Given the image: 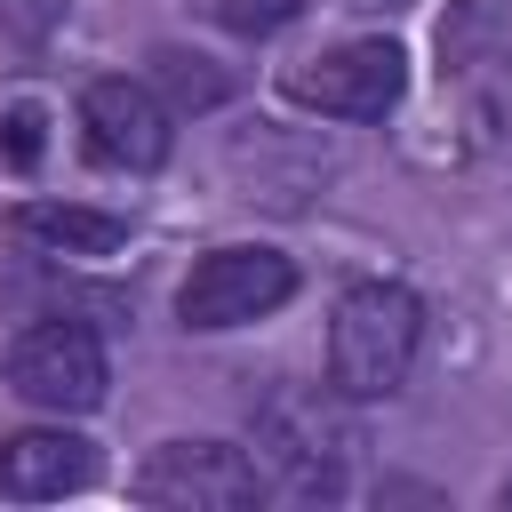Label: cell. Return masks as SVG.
Returning a JSON list of instances; mask_svg holds the SVG:
<instances>
[{"instance_id":"1","label":"cell","mask_w":512,"mask_h":512,"mask_svg":"<svg viewBox=\"0 0 512 512\" xmlns=\"http://www.w3.org/2000/svg\"><path fill=\"white\" fill-rule=\"evenodd\" d=\"M416 344H424V304L400 280H360L344 288L328 328V384L344 400H392L416 368Z\"/></svg>"},{"instance_id":"2","label":"cell","mask_w":512,"mask_h":512,"mask_svg":"<svg viewBox=\"0 0 512 512\" xmlns=\"http://www.w3.org/2000/svg\"><path fill=\"white\" fill-rule=\"evenodd\" d=\"M8 384H16V400L48 408V416H88L112 376H104V344L88 320H32L8 344Z\"/></svg>"},{"instance_id":"3","label":"cell","mask_w":512,"mask_h":512,"mask_svg":"<svg viewBox=\"0 0 512 512\" xmlns=\"http://www.w3.org/2000/svg\"><path fill=\"white\" fill-rule=\"evenodd\" d=\"M296 296V264L280 248H208L176 296L184 328H240V320H264Z\"/></svg>"},{"instance_id":"4","label":"cell","mask_w":512,"mask_h":512,"mask_svg":"<svg viewBox=\"0 0 512 512\" xmlns=\"http://www.w3.org/2000/svg\"><path fill=\"white\" fill-rule=\"evenodd\" d=\"M136 496L160 512H240L264 496V472L224 440H168L136 464Z\"/></svg>"},{"instance_id":"5","label":"cell","mask_w":512,"mask_h":512,"mask_svg":"<svg viewBox=\"0 0 512 512\" xmlns=\"http://www.w3.org/2000/svg\"><path fill=\"white\" fill-rule=\"evenodd\" d=\"M400 88H408V56L392 40H344V48L288 72V96L328 120H384L400 104Z\"/></svg>"},{"instance_id":"6","label":"cell","mask_w":512,"mask_h":512,"mask_svg":"<svg viewBox=\"0 0 512 512\" xmlns=\"http://www.w3.org/2000/svg\"><path fill=\"white\" fill-rule=\"evenodd\" d=\"M80 128H88V152L104 168H160L168 160V104L144 88V80H96L80 96Z\"/></svg>"},{"instance_id":"7","label":"cell","mask_w":512,"mask_h":512,"mask_svg":"<svg viewBox=\"0 0 512 512\" xmlns=\"http://www.w3.org/2000/svg\"><path fill=\"white\" fill-rule=\"evenodd\" d=\"M88 480H96V448L80 432H8L0 440V496H16V504H48Z\"/></svg>"},{"instance_id":"8","label":"cell","mask_w":512,"mask_h":512,"mask_svg":"<svg viewBox=\"0 0 512 512\" xmlns=\"http://www.w3.org/2000/svg\"><path fill=\"white\" fill-rule=\"evenodd\" d=\"M8 232H16L24 248H48V256H112V248L128 240L120 216L72 208V200H24V208L8 216Z\"/></svg>"},{"instance_id":"9","label":"cell","mask_w":512,"mask_h":512,"mask_svg":"<svg viewBox=\"0 0 512 512\" xmlns=\"http://www.w3.org/2000/svg\"><path fill=\"white\" fill-rule=\"evenodd\" d=\"M56 24H64V0H0V32H8V40H24V48H32V40H48Z\"/></svg>"},{"instance_id":"10","label":"cell","mask_w":512,"mask_h":512,"mask_svg":"<svg viewBox=\"0 0 512 512\" xmlns=\"http://www.w3.org/2000/svg\"><path fill=\"white\" fill-rule=\"evenodd\" d=\"M296 8H304V0H216V16H224L232 32H280Z\"/></svg>"},{"instance_id":"11","label":"cell","mask_w":512,"mask_h":512,"mask_svg":"<svg viewBox=\"0 0 512 512\" xmlns=\"http://www.w3.org/2000/svg\"><path fill=\"white\" fill-rule=\"evenodd\" d=\"M160 64H168L160 80L176 88V104H216V96H224V80H216V72H200V56H160Z\"/></svg>"},{"instance_id":"12","label":"cell","mask_w":512,"mask_h":512,"mask_svg":"<svg viewBox=\"0 0 512 512\" xmlns=\"http://www.w3.org/2000/svg\"><path fill=\"white\" fill-rule=\"evenodd\" d=\"M0 144H8V160H16V168H32V160H40V112H32V104H16V112L0 120Z\"/></svg>"},{"instance_id":"13","label":"cell","mask_w":512,"mask_h":512,"mask_svg":"<svg viewBox=\"0 0 512 512\" xmlns=\"http://www.w3.org/2000/svg\"><path fill=\"white\" fill-rule=\"evenodd\" d=\"M504 504H512V488H504Z\"/></svg>"}]
</instances>
